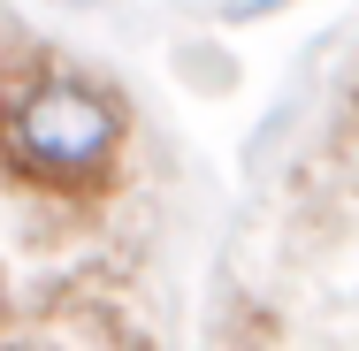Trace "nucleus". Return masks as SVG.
Wrapping results in <instances>:
<instances>
[{"label": "nucleus", "instance_id": "1", "mask_svg": "<svg viewBox=\"0 0 359 351\" xmlns=\"http://www.w3.org/2000/svg\"><path fill=\"white\" fill-rule=\"evenodd\" d=\"M123 145V107L76 76H54L8 107V153L39 184H92Z\"/></svg>", "mask_w": 359, "mask_h": 351}]
</instances>
